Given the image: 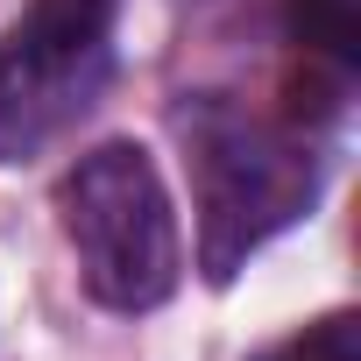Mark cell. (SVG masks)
Here are the masks:
<instances>
[{
    "mask_svg": "<svg viewBox=\"0 0 361 361\" xmlns=\"http://www.w3.org/2000/svg\"><path fill=\"white\" fill-rule=\"evenodd\" d=\"M199 199V269L206 283H234L241 262L312 213L319 163L298 135H283L262 114H241L234 99H192L177 114Z\"/></svg>",
    "mask_w": 361,
    "mask_h": 361,
    "instance_id": "obj_1",
    "label": "cell"
},
{
    "mask_svg": "<svg viewBox=\"0 0 361 361\" xmlns=\"http://www.w3.org/2000/svg\"><path fill=\"white\" fill-rule=\"evenodd\" d=\"M64 234L78 248V276L99 305L114 312H156L177 290L185 248H177V213L170 192L135 142H99L71 163L64 177Z\"/></svg>",
    "mask_w": 361,
    "mask_h": 361,
    "instance_id": "obj_2",
    "label": "cell"
},
{
    "mask_svg": "<svg viewBox=\"0 0 361 361\" xmlns=\"http://www.w3.org/2000/svg\"><path fill=\"white\" fill-rule=\"evenodd\" d=\"M106 71H114V43H57L15 22L0 43V163L57 142L106 92Z\"/></svg>",
    "mask_w": 361,
    "mask_h": 361,
    "instance_id": "obj_3",
    "label": "cell"
},
{
    "mask_svg": "<svg viewBox=\"0 0 361 361\" xmlns=\"http://www.w3.org/2000/svg\"><path fill=\"white\" fill-rule=\"evenodd\" d=\"M283 29L312 64H333L340 78L361 64V0H283Z\"/></svg>",
    "mask_w": 361,
    "mask_h": 361,
    "instance_id": "obj_4",
    "label": "cell"
},
{
    "mask_svg": "<svg viewBox=\"0 0 361 361\" xmlns=\"http://www.w3.org/2000/svg\"><path fill=\"white\" fill-rule=\"evenodd\" d=\"M114 15H121V0H29V29L57 43H106Z\"/></svg>",
    "mask_w": 361,
    "mask_h": 361,
    "instance_id": "obj_5",
    "label": "cell"
},
{
    "mask_svg": "<svg viewBox=\"0 0 361 361\" xmlns=\"http://www.w3.org/2000/svg\"><path fill=\"white\" fill-rule=\"evenodd\" d=\"M276 361H361V319L354 312H326L298 340H283Z\"/></svg>",
    "mask_w": 361,
    "mask_h": 361,
    "instance_id": "obj_6",
    "label": "cell"
}]
</instances>
